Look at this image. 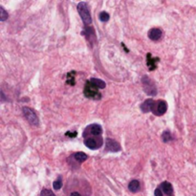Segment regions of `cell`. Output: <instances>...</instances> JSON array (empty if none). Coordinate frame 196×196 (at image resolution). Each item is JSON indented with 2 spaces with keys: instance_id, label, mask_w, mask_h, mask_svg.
Returning a JSON list of instances; mask_svg holds the SVG:
<instances>
[{
  "instance_id": "1",
  "label": "cell",
  "mask_w": 196,
  "mask_h": 196,
  "mask_svg": "<svg viewBox=\"0 0 196 196\" xmlns=\"http://www.w3.org/2000/svg\"><path fill=\"white\" fill-rule=\"evenodd\" d=\"M78 13H80V18L82 19L84 24L86 25H89V24L92 23V18L90 15V12H89V8L86 3L84 2H80L78 4Z\"/></svg>"
},
{
  "instance_id": "2",
  "label": "cell",
  "mask_w": 196,
  "mask_h": 196,
  "mask_svg": "<svg viewBox=\"0 0 196 196\" xmlns=\"http://www.w3.org/2000/svg\"><path fill=\"white\" fill-rule=\"evenodd\" d=\"M142 82H143L144 90L147 95L155 96L157 94V88L155 86V84H154V82L151 80L147 76H144L142 78Z\"/></svg>"
},
{
  "instance_id": "3",
  "label": "cell",
  "mask_w": 196,
  "mask_h": 196,
  "mask_svg": "<svg viewBox=\"0 0 196 196\" xmlns=\"http://www.w3.org/2000/svg\"><path fill=\"white\" fill-rule=\"evenodd\" d=\"M83 93L85 97L89 99H98L101 98V95H99V93L98 92V88L96 87L94 84H92L90 81H87V83L84 87Z\"/></svg>"
},
{
  "instance_id": "4",
  "label": "cell",
  "mask_w": 196,
  "mask_h": 196,
  "mask_svg": "<svg viewBox=\"0 0 196 196\" xmlns=\"http://www.w3.org/2000/svg\"><path fill=\"white\" fill-rule=\"evenodd\" d=\"M22 111H23L24 116H25V118L27 119V121H28L31 125H39V120L37 118L36 114L33 109H31L29 107H23Z\"/></svg>"
},
{
  "instance_id": "5",
  "label": "cell",
  "mask_w": 196,
  "mask_h": 196,
  "mask_svg": "<svg viewBox=\"0 0 196 196\" xmlns=\"http://www.w3.org/2000/svg\"><path fill=\"white\" fill-rule=\"evenodd\" d=\"M84 144L89 149H98L102 146V138H87L85 139Z\"/></svg>"
},
{
  "instance_id": "6",
  "label": "cell",
  "mask_w": 196,
  "mask_h": 196,
  "mask_svg": "<svg viewBox=\"0 0 196 196\" xmlns=\"http://www.w3.org/2000/svg\"><path fill=\"white\" fill-rule=\"evenodd\" d=\"M167 110V104L164 101H159L155 102V106H154L153 112L158 116L164 115Z\"/></svg>"
},
{
  "instance_id": "7",
  "label": "cell",
  "mask_w": 196,
  "mask_h": 196,
  "mask_svg": "<svg viewBox=\"0 0 196 196\" xmlns=\"http://www.w3.org/2000/svg\"><path fill=\"white\" fill-rule=\"evenodd\" d=\"M105 149L107 151H110V152H117V151L121 150V146L116 141L112 139H107L106 140Z\"/></svg>"
},
{
  "instance_id": "8",
  "label": "cell",
  "mask_w": 196,
  "mask_h": 196,
  "mask_svg": "<svg viewBox=\"0 0 196 196\" xmlns=\"http://www.w3.org/2000/svg\"><path fill=\"white\" fill-rule=\"evenodd\" d=\"M154 106H155V102L153 99H146V102H144L142 105H141V109L144 113H148V112H153Z\"/></svg>"
},
{
  "instance_id": "9",
  "label": "cell",
  "mask_w": 196,
  "mask_h": 196,
  "mask_svg": "<svg viewBox=\"0 0 196 196\" xmlns=\"http://www.w3.org/2000/svg\"><path fill=\"white\" fill-rule=\"evenodd\" d=\"M162 36V31L158 28H153L148 32V37L151 40H159Z\"/></svg>"
},
{
  "instance_id": "10",
  "label": "cell",
  "mask_w": 196,
  "mask_h": 196,
  "mask_svg": "<svg viewBox=\"0 0 196 196\" xmlns=\"http://www.w3.org/2000/svg\"><path fill=\"white\" fill-rule=\"evenodd\" d=\"M161 190H163L167 195L171 196L173 193V188H172V186H171V184L168 183V182H164V183H162Z\"/></svg>"
},
{
  "instance_id": "11",
  "label": "cell",
  "mask_w": 196,
  "mask_h": 196,
  "mask_svg": "<svg viewBox=\"0 0 196 196\" xmlns=\"http://www.w3.org/2000/svg\"><path fill=\"white\" fill-rule=\"evenodd\" d=\"M157 60H159V58L158 57H155V58H152L151 57V55L150 53L147 54V66L149 67V70H154L156 68V62Z\"/></svg>"
},
{
  "instance_id": "12",
  "label": "cell",
  "mask_w": 196,
  "mask_h": 196,
  "mask_svg": "<svg viewBox=\"0 0 196 196\" xmlns=\"http://www.w3.org/2000/svg\"><path fill=\"white\" fill-rule=\"evenodd\" d=\"M89 128H90V133L92 134V135H95V136L101 135L102 132V126L99 125H97V123L90 125V126H89Z\"/></svg>"
},
{
  "instance_id": "13",
  "label": "cell",
  "mask_w": 196,
  "mask_h": 196,
  "mask_svg": "<svg viewBox=\"0 0 196 196\" xmlns=\"http://www.w3.org/2000/svg\"><path fill=\"white\" fill-rule=\"evenodd\" d=\"M128 188L130 191L137 192L140 190V182L138 180H132L128 185Z\"/></svg>"
},
{
  "instance_id": "14",
  "label": "cell",
  "mask_w": 196,
  "mask_h": 196,
  "mask_svg": "<svg viewBox=\"0 0 196 196\" xmlns=\"http://www.w3.org/2000/svg\"><path fill=\"white\" fill-rule=\"evenodd\" d=\"M90 82L92 84H94L98 89H104L105 88V82L102 80H99V78H91Z\"/></svg>"
},
{
  "instance_id": "15",
  "label": "cell",
  "mask_w": 196,
  "mask_h": 196,
  "mask_svg": "<svg viewBox=\"0 0 196 196\" xmlns=\"http://www.w3.org/2000/svg\"><path fill=\"white\" fill-rule=\"evenodd\" d=\"M74 157H75V159L77 160V161H78V162H84L85 160L87 159V155L85 153H83V152H77V153H75V155H74Z\"/></svg>"
},
{
  "instance_id": "16",
  "label": "cell",
  "mask_w": 196,
  "mask_h": 196,
  "mask_svg": "<svg viewBox=\"0 0 196 196\" xmlns=\"http://www.w3.org/2000/svg\"><path fill=\"white\" fill-rule=\"evenodd\" d=\"M162 139H163V141L164 143H167L169 142V141L172 140V137H171V134L169 131H164L163 133V135H162Z\"/></svg>"
},
{
  "instance_id": "17",
  "label": "cell",
  "mask_w": 196,
  "mask_h": 196,
  "mask_svg": "<svg viewBox=\"0 0 196 196\" xmlns=\"http://www.w3.org/2000/svg\"><path fill=\"white\" fill-rule=\"evenodd\" d=\"M75 72H71L67 75V83L70 85H74L75 84Z\"/></svg>"
},
{
  "instance_id": "18",
  "label": "cell",
  "mask_w": 196,
  "mask_h": 196,
  "mask_svg": "<svg viewBox=\"0 0 196 196\" xmlns=\"http://www.w3.org/2000/svg\"><path fill=\"white\" fill-rule=\"evenodd\" d=\"M8 18V13H7L3 7H0V20L1 21H5Z\"/></svg>"
},
{
  "instance_id": "19",
  "label": "cell",
  "mask_w": 196,
  "mask_h": 196,
  "mask_svg": "<svg viewBox=\"0 0 196 196\" xmlns=\"http://www.w3.org/2000/svg\"><path fill=\"white\" fill-rule=\"evenodd\" d=\"M99 20H101V21L107 22L109 20V15L106 12H102L101 13H99Z\"/></svg>"
},
{
  "instance_id": "20",
  "label": "cell",
  "mask_w": 196,
  "mask_h": 196,
  "mask_svg": "<svg viewBox=\"0 0 196 196\" xmlns=\"http://www.w3.org/2000/svg\"><path fill=\"white\" fill-rule=\"evenodd\" d=\"M53 187H54V190H58L61 187H62V182H61V179L60 178H58L57 181L54 182Z\"/></svg>"
},
{
  "instance_id": "21",
  "label": "cell",
  "mask_w": 196,
  "mask_h": 196,
  "mask_svg": "<svg viewBox=\"0 0 196 196\" xmlns=\"http://www.w3.org/2000/svg\"><path fill=\"white\" fill-rule=\"evenodd\" d=\"M40 196H56L50 190H43L41 191Z\"/></svg>"
},
{
  "instance_id": "22",
  "label": "cell",
  "mask_w": 196,
  "mask_h": 196,
  "mask_svg": "<svg viewBox=\"0 0 196 196\" xmlns=\"http://www.w3.org/2000/svg\"><path fill=\"white\" fill-rule=\"evenodd\" d=\"M154 196H163V193H162V190L161 188H156L155 191H154Z\"/></svg>"
},
{
  "instance_id": "23",
  "label": "cell",
  "mask_w": 196,
  "mask_h": 196,
  "mask_svg": "<svg viewBox=\"0 0 196 196\" xmlns=\"http://www.w3.org/2000/svg\"><path fill=\"white\" fill-rule=\"evenodd\" d=\"M66 136H70V137H72V138H74V137H76L77 136V132H73V133H71V132H67L66 134H65Z\"/></svg>"
},
{
  "instance_id": "24",
  "label": "cell",
  "mask_w": 196,
  "mask_h": 196,
  "mask_svg": "<svg viewBox=\"0 0 196 196\" xmlns=\"http://www.w3.org/2000/svg\"><path fill=\"white\" fill-rule=\"evenodd\" d=\"M70 196H81V195L78 193V192H72Z\"/></svg>"
}]
</instances>
